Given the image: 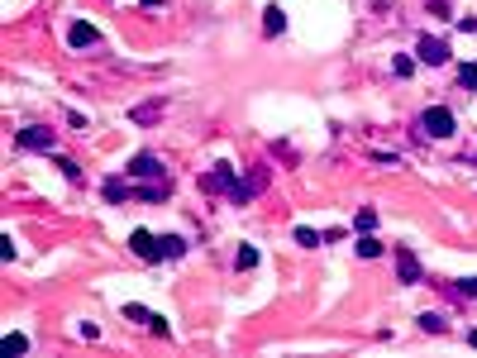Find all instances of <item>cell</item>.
I'll use <instances>...</instances> for the list:
<instances>
[{"label": "cell", "instance_id": "cell-1", "mask_svg": "<svg viewBox=\"0 0 477 358\" xmlns=\"http://www.w3.org/2000/svg\"><path fill=\"white\" fill-rule=\"evenodd\" d=\"M200 186H205V191H224V196H229L234 205H248V201H253L248 181H239V177H234V168H229V163H220L215 172H205V177H200Z\"/></svg>", "mask_w": 477, "mask_h": 358}, {"label": "cell", "instance_id": "cell-2", "mask_svg": "<svg viewBox=\"0 0 477 358\" xmlns=\"http://www.w3.org/2000/svg\"><path fill=\"white\" fill-rule=\"evenodd\" d=\"M420 129H425L430 139H449V134H454V110H449V105H430V110L420 115Z\"/></svg>", "mask_w": 477, "mask_h": 358}, {"label": "cell", "instance_id": "cell-3", "mask_svg": "<svg viewBox=\"0 0 477 358\" xmlns=\"http://www.w3.org/2000/svg\"><path fill=\"white\" fill-rule=\"evenodd\" d=\"M129 249L143 258V263H163V234H148V230H134L129 234Z\"/></svg>", "mask_w": 477, "mask_h": 358}, {"label": "cell", "instance_id": "cell-4", "mask_svg": "<svg viewBox=\"0 0 477 358\" xmlns=\"http://www.w3.org/2000/svg\"><path fill=\"white\" fill-rule=\"evenodd\" d=\"M129 177L134 181H158L163 177V163H158L153 153H134V158H129Z\"/></svg>", "mask_w": 477, "mask_h": 358}, {"label": "cell", "instance_id": "cell-5", "mask_svg": "<svg viewBox=\"0 0 477 358\" xmlns=\"http://www.w3.org/2000/svg\"><path fill=\"white\" fill-rule=\"evenodd\" d=\"M420 63L444 67V63H449V43H444V38H420Z\"/></svg>", "mask_w": 477, "mask_h": 358}, {"label": "cell", "instance_id": "cell-6", "mask_svg": "<svg viewBox=\"0 0 477 358\" xmlns=\"http://www.w3.org/2000/svg\"><path fill=\"white\" fill-rule=\"evenodd\" d=\"M19 144H24V148H38V153H48V148H53V129H43V124H29V129H19Z\"/></svg>", "mask_w": 477, "mask_h": 358}, {"label": "cell", "instance_id": "cell-7", "mask_svg": "<svg viewBox=\"0 0 477 358\" xmlns=\"http://www.w3.org/2000/svg\"><path fill=\"white\" fill-rule=\"evenodd\" d=\"M67 43H72V48H91V43H100V29L86 24V19H77V24L67 29Z\"/></svg>", "mask_w": 477, "mask_h": 358}, {"label": "cell", "instance_id": "cell-8", "mask_svg": "<svg viewBox=\"0 0 477 358\" xmlns=\"http://www.w3.org/2000/svg\"><path fill=\"white\" fill-rule=\"evenodd\" d=\"M396 272H401V282H420V263H415V254H410V249H401V254H396Z\"/></svg>", "mask_w": 477, "mask_h": 358}, {"label": "cell", "instance_id": "cell-9", "mask_svg": "<svg viewBox=\"0 0 477 358\" xmlns=\"http://www.w3.org/2000/svg\"><path fill=\"white\" fill-rule=\"evenodd\" d=\"M158 115H163V100H148V105H134V110H129L134 124H153Z\"/></svg>", "mask_w": 477, "mask_h": 358}, {"label": "cell", "instance_id": "cell-10", "mask_svg": "<svg viewBox=\"0 0 477 358\" xmlns=\"http://www.w3.org/2000/svg\"><path fill=\"white\" fill-rule=\"evenodd\" d=\"M100 191H105V201H115V205L134 196V186H129V181H119V177H110V181H105V186H100Z\"/></svg>", "mask_w": 477, "mask_h": 358}, {"label": "cell", "instance_id": "cell-11", "mask_svg": "<svg viewBox=\"0 0 477 358\" xmlns=\"http://www.w3.org/2000/svg\"><path fill=\"white\" fill-rule=\"evenodd\" d=\"M263 29H268L272 38H277V34L286 29V14H282V5H268V10H263Z\"/></svg>", "mask_w": 477, "mask_h": 358}, {"label": "cell", "instance_id": "cell-12", "mask_svg": "<svg viewBox=\"0 0 477 358\" xmlns=\"http://www.w3.org/2000/svg\"><path fill=\"white\" fill-rule=\"evenodd\" d=\"M353 230H358V234H373V230H377V210H373V205H363V210L353 215Z\"/></svg>", "mask_w": 477, "mask_h": 358}, {"label": "cell", "instance_id": "cell-13", "mask_svg": "<svg viewBox=\"0 0 477 358\" xmlns=\"http://www.w3.org/2000/svg\"><path fill=\"white\" fill-rule=\"evenodd\" d=\"M187 254V239L182 234H163V258H182Z\"/></svg>", "mask_w": 477, "mask_h": 358}, {"label": "cell", "instance_id": "cell-14", "mask_svg": "<svg viewBox=\"0 0 477 358\" xmlns=\"http://www.w3.org/2000/svg\"><path fill=\"white\" fill-rule=\"evenodd\" d=\"M296 244L301 249H315V244H325V234H315L310 225H296Z\"/></svg>", "mask_w": 477, "mask_h": 358}, {"label": "cell", "instance_id": "cell-15", "mask_svg": "<svg viewBox=\"0 0 477 358\" xmlns=\"http://www.w3.org/2000/svg\"><path fill=\"white\" fill-rule=\"evenodd\" d=\"M420 330H425V335H444L449 325H444V315H434V311H425V315H420Z\"/></svg>", "mask_w": 477, "mask_h": 358}, {"label": "cell", "instance_id": "cell-16", "mask_svg": "<svg viewBox=\"0 0 477 358\" xmlns=\"http://www.w3.org/2000/svg\"><path fill=\"white\" fill-rule=\"evenodd\" d=\"M353 249H358V258H382V244L373 239V234H363V239H358Z\"/></svg>", "mask_w": 477, "mask_h": 358}, {"label": "cell", "instance_id": "cell-17", "mask_svg": "<svg viewBox=\"0 0 477 358\" xmlns=\"http://www.w3.org/2000/svg\"><path fill=\"white\" fill-rule=\"evenodd\" d=\"M458 87L477 91V63H463V67H458Z\"/></svg>", "mask_w": 477, "mask_h": 358}, {"label": "cell", "instance_id": "cell-18", "mask_svg": "<svg viewBox=\"0 0 477 358\" xmlns=\"http://www.w3.org/2000/svg\"><path fill=\"white\" fill-rule=\"evenodd\" d=\"M124 315H129V320H139V325H153V320H158V315H153V311H143V306H124Z\"/></svg>", "mask_w": 477, "mask_h": 358}, {"label": "cell", "instance_id": "cell-19", "mask_svg": "<svg viewBox=\"0 0 477 358\" xmlns=\"http://www.w3.org/2000/svg\"><path fill=\"white\" fill-rule=\"evenodd\" d=\"M58 172H62L67 181H82V168H77L72 158H58Z\"/></svg>", "mask_w": 477, "mask_h": 358}, {"label": "cell", "instance_id": "cell-20", "mask_svg": "<svg viewBox=\"0 0 477 358\" xmlns=\"http://www.w3.org/2000/svg\"><path fill=\"white\" fill-rule=\"evenodd\" d=\"M234 263H239V268H253V263H258V249H253V244H244V249H239V258H234Z\"/></svg>", "mask_w": 477, "mask_h": 358}, {"label": "cell", "instance_id": "cell-21", "mask_svg": "<svg viewBox=\"0 0 477 358\" xmlns=\"http://www.w3.org/2000/svg\"><path fill=\"white\" fill-rule=\"evenodd\" d=\"M391 72H396V77H410V72H415V63H410V58H406V53H401V58H396V63H391Z\"/></svg>", "mask_w": 477, "mask_h": 358}, {"label": "cell", "instance_id": "cell-22", "mask_svg": "<svg viewBox=\"0 0 477 358\" xmlns=\"http://www.w3.org/2000/svg\"><path fill=\"white\" fill-rule=\"evenodd\" d=\"M5 349H10V354H24L29 339H24V335H5Z\"/></svg>", "mask_w": 477, "mask_h": 358}, {"label": "cell", "instance_id": "cell-23", "mask_svg": "<svg viewBox=\"0 0 477 358\" xmlns=\"http://www.w3.org/2000/svg\"><path fill=\"white\" fill-rule=\"evenodd\" d=\"M263 186H268V172H263V168H253V172H248V191H263Z\"/></svg>", "mask_w": 477, "mask_h": 358}, {"label": "cell", "instance_id": "cell-24", "mask_svg": "<svg viewBox=\"0 0 477 358\" xmlns=\"http://www.w3.org/2000/svg\"><path fill=\"white\" fill-rule=\"evenodd\" d=\"M454 287H458V296H477V277H458Z\"/></svg>", "mask_w": 477, "mask_h": 358}, {"label": "cell", "instance_id": "cell-25", "mask_svg": "<svg viewBox=\"0 0 477 358\" xmlns=\"http://www.w3.org/2000/svg\"><path fill=\"white\" fill-rule=\"evenodd\" d=\"M468 344H473V349H477V330H473V335H468Z\"/></svg>", "mask_w": 477, "mask_h": 358}]
</instances>
